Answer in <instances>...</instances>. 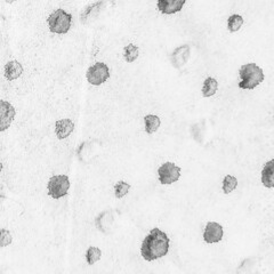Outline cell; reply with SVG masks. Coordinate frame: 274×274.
Returning a JSON list of instances; mask_svg holds the SVG:
<instances>
[{
  "label": "cell",
  "mask_w": 274,
  "mask_h": 274,
  "mask_svg": "<svg viewBox=\"0 0 274 274\" xmlns=\"http://www.w3.org/2000/svg\"><path fill=\"white\" fill-rule=\"evenodd\" d=\"M191 55V48L188 45H182L174 49L170 55V62L174 67L181 68L187 63Z\"/></svg>",
  "instance_id": "cell-11"
},
{
  "label": "cell",
  "mask_w": 274,
  "mask_h": 274,
  "mask_svg": "<svg viewBox=\"0 0 274 274\" xmlns=\"http://www.w3.org/2000/svg\"><path fill=\"white\" fill-rule=\"evenodd\" d=\"M4 199H5V194H4L3 192L0 191V203H2V201H3Z\"/></svg>",
  "instance_id": "cell-26"
},
{
  "label": "cell",
  "mask_w": 274,
  "mask_h": 274,
  "mask_svg": "<svg viewBox=\"0 0 274 274\" xmlns=\"http://www.w3.org/2000/svg\"><path fill=\"white\" fill-rule=\"evenodd\" d=\"M169 250V238L160 229H152L141 247V254L148 262L159 259L167 255Z\"/></svg>",
  "instance_id": "cell-1"
},
{
  "label": "cell",
  "mask_w": 274,
  "mask_h": 274,
  "mask_svg": "<svg viewBox=\"0 0 274 274\" xmlns=\"http://www.w3.org/2000/svg\"><path fill=\"white\" fill-rule=\"evenodd\" d=\"M218 89V83L216 79L214 78H207L203 81L202 86V96L203 97H211L216 94Z\"/></svg>",
  "instance_id": "cell-18"
},
{
  "label": "cell",
  "mask_w": 274,
  "mask_h": 274,
  "mask_svg": "<svg viewBox=\"0 0 274 274\" xmlns=\"http://www.w3.org/2000/svg\"><path fill=\"white\" fill-rule=\"evenodd\" d=\"M102 251L100 248L97 247H89L87 251H86V260L89 265H93L97 263L101 259Z\"/></svg>",
  "instance_id": "cell-22"
},
{
  "label": "cell",
  "mask_w": 274,
  "mask_h": 274,
  "mask_svg": "<svg viewBox=\"0 0 274 274\" xmlns=\"http://www.w3.org/2000/svg\"><path fill=\"white\" fill-rule=\"evenodd\" d=\"M75 130V123L71 119H59L55 122V134L58 140H64Z\"/></svg>",
  "instance_id": "cell-13"
},
{
  "label": "cell",
  "mask_w": 274,
  "mask_h": 274,
  "mask_svg": "<svg viewBox=\"0 0 274 274\" xmlns=\"http://www.w3.org/2000/svg\"><path fill=\"white\" fill-rule=\"evenodd\" d=\"M224 230L223 226L216 222L207 223L203 232V240L207 243H217L223 239Z\"/></svg>",
  "instance_id": "cell-10"
},
{
  "label": "cell",
  "mask_w": 274,
  "mask_h": 274,
  "mask_svg": "<svg viewBox=\"0 0 274 274\" xmlns=\"http://www.w3.org/2000/svg\"><path fill=\"white\" fill-rule=\"evenodd\" d=\"M139 54H140L139 47L132 44L126 46L125 49H123V57H125V61L128 63L134 62L135 59L139 57Z\"/></svg>",
  "instance_id": "cell-20"
},
{
  "label": "cell",
  "mask_w": 274,
  "mask_h": 274,
  "mask_svg": "<svg viewBox=\"0 0 274 274\" xmlns=\"http://www.w3.org/2000/svg\"><path fill=\"white\" fill-rule=\"evenodd\" d=\"M72 16L64 10L58 8L55 12L51 13L47 19L49 30L53 33L56 34H64L66 33L71 28Z\"/></svg>",
  "instance_id": "cell-3"
},
{
  "label": "cell",
  "mask_w": 274,
  "mask_h": 274,
  "mask_svg": "<svg viewBox=\"0 0 274 274\" xmlns=\"http://www.w3.org/2000/svg\"><path fill=\"white\" fill-rule=\"evenodd\" d=\"M258 258H247L243 260L238 268L239 273H252L256 271V265H258Z\"/></svg>",
  "instance_id": "cell-19"
},
{
  "label": "cell",
  "mask_w": 274,
  "mask_h": 274,
  "mask_svg": "<svg viewBox=\"0 0 274 274\" xmlns=\"http://www.w3.org/2000/svg\"><path fill=\"white\" fill-rule=\"evenodd\" d=\"M184 5H185V0H159L157 3L158 10L166 15L181 12Z\"/></svg>",
  "instance_id": "cell-12"
},
{
  "label": "cell",
  "mask_w": 274,
  "mask_h": 274,
  "mask_svg": "<svg viewBox=\"0 0 274 274\" xmlns=\"http://www.w3.org/2000/svg\"><path fill=\"white\" fill-rule=\"evenodd\" d=\"M104 5H105V3L98 2V3H94V4H92V5L86 7L84 12H81V14H80L81 23L88 24L89 22H91V21H93L98 14H100L102 7Z\"/></svg>",
  "instance_id": "cell-14"
},
{
  "label": "cell",
  "mask_w": 274,
  "mask_h": 274,
  "mask_svg": "<svg viewBox=\"0 0 274 274\" xmlns=\"http://www.w3.org/2000/svg\"><path fill=\"white\" fill-rule=\"evenodd\" d=\"M273 173H274V160H269L265 164L262 170V183L265 187L272 188L274 186Z\"/></svg>",
  "instance_id": "cell-16"
},
{
  "label": "cell",
  "mask_w": 274,
  "mask_h": 274,
  "mask_svg": "<svg viewBox=\"0 0 274 274\" xmlns=\"http://www.w3.org/2000/svg\"><path fill=\"white\" fill-rule=\"evenodd\" d=\"M130 190V184H128L123 181H120L114 185V194L115 198L121 199L125 196Z\"/></svg>",
  "instance_id": "cell-24"
},
{
  "label": "cell",
  "mask_w": 274,
  "mask_h": 274,
  "mask_svg": "<svg viewBox=\"0 0 274 274\" xmlns=\"http://www.w3.org/2000/svg\"><path fill=\"white\" fill-rule=\"evenodd\" d=\"M101 143L96 140L93 141H86V142L81 143L80 147L77 151V156L78 159L83 164H89V162L94 160V158L98 156V151H100Z\"/></svg>",
  "instance_id": "cell-6"
},
{
  "label": "cell",
  "mask_w": 274,
  "mask_h": 274,
  "mask_svg": "<svg viewBox=\"0 0 274 274\" xmlns=\"http://www.w3.org/2000/svg\"><path fill=\"white\" fill-rule=\"evenodd\" d=\"M2 170H3V164L0 162V173H2Z\"/></svg>",
  "instance_id": "cell-27"
},
{
  "label": "cell",
  "mask_w": 274,
  "mask_h": 274,
  "mask_svg": "<svg viewBox=\"0 0 274 274\" xmlns=\"http://www.w3.org/2000/svg\"><path fill=\"white\" fill-rule=\"evenodd\" d=\"M239 76L241 79L238 85L239 88L246 89V91L256 88L264 80L263 70L255 63L243 64L239 68Z\"/></svg>",
  "instance_id": "cell-2"
},
{
  "label": "cell",
  "mask_w": 274,
  "mask_h": 274,
  "mask_svg": "<svg viewBox=\"0 0 274 274\" xmlns=\"http://www.w3.org/2000/svg\"><path fill=\"white\" fill-rule=\"evenodd\" d=\"M70 188V181L66 175H55L50 177L47 184V191L48 195L55 200H58L65 196Z\"/></svg>",
  "instance_id": "cell-4"
},
{
  "label": "cell",
  "mask_w": 274,
  "mask_h": 274,
  "mask_svg": "<svg viewBox=\"0 0 274 274\" xmlns=\"http://www.w3.org/2000/svg\"><path fill=\"white\" fill-rule=\"evenodd\" d=\"M144 122H145V131H147V134L149 135L156 132L160 127V118L154 114L145 115Z\"/></svg>",
  "instance_id": "cell-17"
},
{
  "label": "cell",
  "mask_w": 274,
  "mask_h": 274,
  "mask_svg": "<svg viewBox=\"0 0 274 274\" xmlns=\"http://www.w3.org/2000/svg\"><path fill=\"white\" fill-rule=\"evenodd\" d=\"M159 174V182L164 185H169L177 182L181 177V168L173 162H165L158 169Z\"/></svg>",
  "instance_id": "cell-7"
},
{
  "label": "cell",
  "mask_w": 274,
  "mask_h": 274,
  "mask_svg": "<svg viewBox=\"0 0 274 274\" xmlns=\"http://www.w3.org/2000/svg\"><path fill=\"white\" fill-rule=\"evenodd\" d=\"M16 111L10 102L0 100V132L7 130L15 118Z\"/></svg>",
  "instance_id": "cell-9"
},
{
  "label": "cell",
  "mask_w": 274,
  "mask_h": 274,
  "mask_svg": "<svg viewBox=\"0 0 274 274\" xmlns=\"http://www.w3.org/2000/svg\"><path fill=\"white\" fill-rule=\"evenodd\" d=\"M115 217L112 211H106L98 214L95 218V226L100 232L110 234L114 229Z\"/></svg>",
  "instance_id": "cell-8"
},
{
  "label": "cell",
  "mask_w": 274,
  "mask_h": 274,
  "mask_svg": "<svg viewBox=\"0 0 274 274\" xmlns=\"http://www.w3.org/2000/svg\"><path fill=\"white\" fill-rule=\"evenodd\" d=\"M86 77H87L88 83L91 85L100 86L102 84H104L105 81L110 78V68L106 64L98 62L93 64V65L88 68Z\"/></svg>",
  "instance_id": "cell-5"
},
{
  "label": "cell",
  "mask_w": 274,
  "mask_h": 274,
  "mask_svg": "<svg viewBox=\"0 0 274 274\" xmlns=\"http://www.w3.org/2000/svg\"><path fill=\"white\" fill-rule=\"evenodd\" d=\"M243 24V19L242 16H240L238 14H233L229 17L228 20V29L230 32H237L241 29Z\"/></svg>",
  "instance_id": "cell-23"
},
{
  "label": "cell",
  "mask_w": 274,
  "mask_h": 274,
  "mask_svg": "<svg viewBox=\"0 0 274 274\" xmlns=\"http://www.w3.org/2000/svg\"><path fill=\"white\" fill-rule=\"evenodd\" d=\"M237 186H238V179H237V177L232 176V175H226L224 179H223L222 188H223V192H224V193H226V194L231 193V192L235 190V187Z\"/></svg>",
  "instance_id": "cell-21"
},
{
  "label": "cell",
  "mask_w": 274,
  "mask_h": 274,
  "mask_svg": "<svg viewBox=\"0 0 274 274\" xmlns=\"http://www.w3.org/2000/svg\"><path fill=\"white\" fill-rule=\"evenodd\" d=\"M13 241L12 234L6 229H0V248L10 246Z\"/></svg>",
  "instance_id": "cell-25"
},
{
  "label": "cell",
  "mask_w": 274,
  "mask_h": 274,
  "mask_svg": "<svg viewBox=\"0 0 274 274\" xmlns=\"http://www.w3.org/2000/svg\"><path fill=\"white\" fill-rule=\"evenodd\" d=\"M23 74L22 64L17 61H11L5 65V77L7 80L13 81L17 78H20Z\"/></svg>",
  "instance_id": "cell-15"
}]
</instances>
